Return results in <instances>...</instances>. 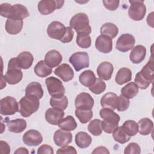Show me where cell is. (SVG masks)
Instances as JSON below:
<instances>
[{
  "label": "cell",
  "instance_id": "cell-32",
  "mask_svg": "<svg viewBox=\"0 0 154 154\" xmlns=\"http://www.w3.org/2000/svg\"><path fill=\"white\" fill-rule=\"evenodd\" d=\"M100 32L102 35H106L112 39L115 38L118 34L119 29L115 24L107 22L101 26Z\"/></svg>",
  "mask_w": 154,
  "mask_h": 154
},
{
  "label": "cell",
  "instance_id": "cell-52",
  "mask_svg": "<svg viewBox=\"0 0 154 154\" xmlns=\"http://www.w3.org/2000/svg\"><path fill=\"white\" fill-rule=\"evenodd\" d=\"M92 153H109V152L107 148L103 146H99L94 149V150L92 152Z\"/></svg>",
  "mask_w": 154,
  "mask_h": 154
},
{
  "label": "cell",
  "instance_id": "cell-34",
  "mask_svg": "<svg viewBox=\"0 0 154 154\" xmlns=\"http://www.w3.org/2000/svg\"><path fill=\"white\" fill-rule=\"evenodd\" d=\"M58 126L61 129L71 131H74L77 128V123L72 116H68L65 118L62 119Z\"/></svg>",
  "mask_w": 154,
  "mask_h": 154
},
{
  "label": "cell",
  "instance_id": "cell-15",
  "mask_svg": "<svg viewBox=\"0 0 154 154\" xmlns=\"http://www.w3.org/2000/svg\"><path fill=\"white\" fill-rule=\"evenodd\" d=\"M95 47L99 52L108 54L112 49V40L110 37L101 34L96 40Z\"/></svg>",
  "mask_w": 154,
  "mask_h": 154
},
{
  "label": "cell",
  "instance_id": "cell-21",
  "mask_svg": "<svg viewBox=\"0 0 154 154\" xmlns=\"http://www.w3.org/2000/svg\"><path fill=\"white\" fill-rule=\"evenodd\" d=\"M146 55V49L143 45H137L132 48L129 58L134 64H139L145 58Z\"/></svg>",
  "mask_w": 154,
  "mask_h": 154
},
{
  "label": "cell",
  "instance_id": "cell-53",
  "mask_svg": "<svg viewBox=\"0 0 154 154\" xmlns=\"http://www.w3.org/2000/svg\"><path fill=\"white\" fill-rule=\"evenodd\" d=\"M29 153L28 150L25 147H22L18 148L14 152V153Z\"/></svg>",
  "mask_w": 154,
  "mask_h": 154
},
{
  "label": "cell",
  "instance_id": "cell-16",
  "mask_svg": "<svg viewBox=\"0 0 154 154\" xmlns=\"http://www.w3.org/2000/svg\"><path fill=\"white\" fill-rule=\"evenodd\" d=\"M54 73L60 78L64 82H68L74 77V72L72 68L68 64L63 63L54 70Z\"/></svg>",
  "mask_w": 154,
  "mask_h": 154
},
{
  "label": "cell",
  "instance_id": "cell-51",
  "mask_svg": "<svg viewBox=\"0 0 154 154\" xmlns=\"http://www.w3.org/2000/svg\"><path fill=\"white\" fill-rule=\"evenodd\" d=\"M1 143V153H5V154H8L10 152V147L8 145V144L1 140L0 141Z\"/></svg>",
  "mask_w": 154,
  "mask_h": 154
},
{
  "label": "cell",
  "instance_id": "cell-4",
  "mask_svg": "<svg viewBox=\"0 0 154 154\" xmlns=\"http://www.w3.org/2000/svg\"><path fill=\"white\" fill-rule=\"evenodd\" d=\"M23 73L21 69L18 66L16 57L11 58L8 64L7 71L4 76L5 81L11 85L19 83L22 79Z\"/></svg>",
  "mask_w": 154,
  "mask_h": 154
},
{
  "label": "cell",
  "instance_id": "cell-17",
  "mask_svg": "<svg viewBox=\"0 0 154 154\" xmlns=\"http://www.w3.org/2000/svg\"><path fill=\"white\" fill-rule=\"evenodd\" d=\"M64 116L63 111L54 108H48L45 112V119L48 123L52 125H58Z\"/></svg>",
  "mask_w": 154,
  "mask_h": 154
},
{
  "label": "cell",
  "instance_id": "cell-23",
  "mask_svg": "<svg viewBox=\"0 0 154 154\" xmlns=\"http://www.w3.org/2000/svg\"><path fill=\"white\" fill-rule=\"evenodd\" d=\"M25 95L40 99L43 96V90L42 85L37 82H32L29 83L25 88Z\"/></svg>",
  "mask_w": 154,
  "mask_h": 154
},
{
  "label": "cell",
  "instance_id": "cell-33",
  "mask_svg": "<svg viewBox=\"0 0 154 154\" xmlns=\"http://www.w3.org/2000/svg\"><path fill=\"white\" fill-rule=\"evenodd\" d=\"M138 93V87L135 82L128 83L121 89L122 95L127 99H132Z\"/></svg>",
  "mask_w": 154,
  "mask_h": 154
},
{
  "label": "cell",
  "instance_id": "cell-38",
  "mask_svg": "<svg viewBox=\"0 0 154 154\" xmlns=\"http://www.w3.org/2000/svg\"><path fill=\"white\" fill-rule=\"evenodd\" d=\"M75 116L81 123L88 122L93 117V112L91 109H84L76 108Z\"/></svg>",
  "mask_w": 154,
  "mask_h": 154
},
{
  "label": "cell",
  "instance_id": "cell-44",
  "mask_svg": "<svg viewBox=\"0 0 154 154\" xmlns=\"http://www.w3.org/2000/svg\"><path fill=\"white\" fill-rule=\"evenodd\" d=\"M130 102L128 99L124 97L122 94L119 96V101L117 109L119 111H125L129 106Z\"/></svg>",
  "mask_w": 154,
  "mask_h": 154
},
{
  "label": "cell",
  "instance_id": "cell-36",
  "mask_svg": "<svg viewBox=\"0 0 154 154\" xmlns=\"http://www.w3.org/2000/svg\"><path fill=\"white\" fill-rule=\"evenodd\" d=\"M112 136L114 140L120 144L126 143L131 139V137L125 131L122 126H118L114 131Z\"/></svg>",
  "mask_w": 154,
  "mask_h": 154
},
{
  "label": "cell",
  "instance_id": "cell-11",
  "mask_svg": "<svg viewBox=\"0 0 154 154\" xmlns=\"http://www.w3.org/2000/svg\"><path fill=\"white\" fill-rule=\"evenodd\" d=\"M135 42V38L130 34L126 33L121 35L116 42V49L122 52H126L134 48Z\"/></svg>",
  "mask_w": 154,
  "mask_h": 154
},
{
  "label": "cell",
  "instance_id": "cell-19",
  "mask_svg": "<svg viewBox=\"0 0 154 154\" xmlns=\"http://www.w3.org/2000/svg\"><path fill=\"white\" fill-rule=\"evenodd\" d=\"M114 67L112 64L108 61L101 63L97 68V73L101 79L108 81L111 78Z\"/></svg>",
  "mask_w": 154,
  "mask_h": 154
},
{
  "label": "cell",
  "instance_id": "cell-35",
  "mask_svg": "<svg viewBox=\"0 0 154 154\" xmlns=\"http://www.w3.org/2000/svg\"><path fill=\"white\" fill-rule=\"evenodd\" d=\"M141 74L147 80L150 81L151 83L153 82V59L151 56L150 59L149 60L147 63L143 67L141 71Z\"/></svg>",
  "mask_w": 154,
  "mask_h": 154
},
{
  "label": "cell",
  "instance_id": "cell-25",
  "mask_svg": "<svg viewBox=\"0 0 154 154\" xmlns=\"http://www.w3.org/2000/svg\"><path fill=\"white\" fill-rule=\"evenodd\" d=\"M26 122L23 119H16L7 123L8 130L13 133H20L26 128Z\"/></svg>",
  "mask_w": 154,
  "mask_h": 154
},
{
  "label": "cell",
  "instance_id": "cell-39",
  "mask_svg": "<svg viewBox=\"0 0 154 154\" xmlns=\"http://www.w3.org/2000/svg\"><path fill=\"white\" fill-rule=\"evenodd\" d=\"M50 105L52 108L64 111L68 106L67 97L66 96L59 98L52 97L50 99Z\"/></svg>",
  "mask_w": 154,
  "mask_h": 154
},
{
  "label": "cell",
  "instance_id": "cell-40",
  "mask_svg": "<svg viewBox=\"0 0 154 154\" xmlns=\"http://www.w3.org/2000/svg\"><path fill=\"white\" fill-rule=\"evenodd\" d=\"M122 128L130 137L135 135L138 132V123L132 120L125 121L122 125Z\"/></svg>",
  "mask_w": 154,
  "mask_h": 154
},
{
  "label": "cell",
  "instance_id": "cell-43",
  "mask_svg": "<svg viewBox=\"0 0 154 154\" xmlns=\"http://www.w3.org/2000/svg\"><path fill=\"white\" fill-rule=\"evenodd\" d=\"M134 82L136 84V85L138 86V87L142 90L146 89L151 84L150 81H149V80L146 79L141 74V73L140 72H138L136 74L135 79H134Z\"/></svg>",
  "mask_w": 154,
  "mask_h": 154
},
{
  "label": "cell",
  "instance_id": "cell-13",
  "mask_svg": "<svg viewBox=\"0 0 154 154\" xmlns=\"http://www.w3.org/2000/svg\"><path fill=\"white\" fill-rule=\"evenodd\" d=\"M75 105L76 108L91 109L94 106V99L87 93H81L75 98Z\"/></svg>",
  "mask_w": 154,
  "mask_h": 154
},
{
  "label": "cell",
  "instance_id": "cell-12",
  "mask_svg": "<svg viewBox=\"0 0 154 154\" xmlns=\"http://www.w3.org/2000/svg\"><path fill=\"white\" fill-rule=\"evenodd\" d=\"M22 140L25 144L29 146H37L43 141V137L40 132L35 129H30L26 131L22 137Z\"/></svg>",
  "mask_w": 154,
  "mask_h": 154
},
{
  "label": "cell",
  "instance_id": "cell-28",
  "mask_svg": "<svg viewBox=\"0 0 154 154\" xmlns=\"http://www.w3.org/2000/svg\"><path fill=\"white\" fill-rule=\"evenodd\" d=\"M75 143L81 149H85L90 146L91 143V137L85 132H79L75 135Z\"/></svg>",
  "mask_w": 154,
  "mask_h": 154
},
{
  "label": "cell",
  "instance_id": "cell-47",
  "mask_svg": "<svg viewBox=\"0 0 154 154\" xmlns=\"http://www.w3.org/2000/svg\"><path fill=\"white\" fill-rule=\"evenodd\" d=\"M120 1L119 0H103L104 7L108 10L114 11L119 7Z\"/></svg>",
  "mask_w": 154,
  "mask_h": 154
},
{
  "label": "cell",
  "instance_id": "cell-9",
  "mask_svg": "<svg viewBox=\"0 0 154 154\" xmlns=\"http://www.w3.org/2000/svg\"><path fill=\"white\" fill-rule=\"evenodd\" d=\"M64 1L58 0H43L38 4V10L43 15H48L53 13L56 9L61 8Z\"/></svg>",
  "mask_w": 154,
  "mask_h": 154
},
{
  "label": "cell",
  "instance_id": "cell-45",
  "mask_svg": "<svg viewBox=\"0 0 154 154\" xmlns=\"http://www.w3.org/2000/svg\"><path fill=\"white\" fill-rule=\"evenodd\" d=\"M141 153V149L140 146L136 143H129L124 150L125 154H139Z\"/></svg>",
  "mask_w": 154,
  "mask_h": 154
},
{
  "label": "cell",
  "instance_id": "cell-30",
  "mask_svg": "<svg viewBox=\"0 0 154 154\" xmlns=\"http://www.w3.org/2000/svg\"><path fill=\"white\" fill-rule=\"evenodd\" d=\"M34 72L36 75L40 78H45L52 72V69L45 63V60H40L34 67Z\"/></svg>",
  "mask_w": 154,
  "mask_h": 154
},
{
  "label": "cell",
  "instance_id": "cell-24",
  "mask_svg": "<svg viewBox=\"0 0 154 154\" xmlns=\"http://www.w3.org/2000/svg\"><path fill=\"white\" fill-rule=\"evenodd\" d=\"M23 27V20L7 19L5 22V28L6 31L11 34L15 35L19 33Z\"/></svg>",
  "mask_w": 154,
  "mask_h": 154
},
{
  "label": "cell",
  "instance_id": "cell-3",
  "mask_svg": "<svg viewBox=\"0 0 154 154\" xmlns=\"http://www.w3.org/2000/svg\"><path fill=\"white\" fill-rule=\"evenodd\" d=\"M69 25L70 27L74 29L77 33L84 32L90 34L91 32L88 17L84 13H79L74 15L70 19Z\"/></svg>",
  "mask_w": 154,
  "mask_h": 154
},
{
  "label": "cell",
  "instance_id": "cell-42",
  "mask_svg": "<svg viewBox=\"0 0 154 154\" xmlns=\"http://www.w3.org/2000/svg\"><path fill=\"white\" fill-rule=\"evenodd\" d=\"M89 90L96 94H99L106 89V84L100 78H96L93 85L88 87Z\"/></svg>",
  "mask_w": 154,
  "mask_h": 154
},
{
  "label": "cell",
  "instance_id": "cell-10",
  "mask_svg": "<svg viewBox=\"0 0 154 154\" xmlns=\"http://www.w3.org/2000/svg\"><path fill=\"white\" fill-rule=\"evenodd\" d=\"M46 32L51 38L61 41L66 34V27L58 21H53L48 25Z\"/></svg>",
  "mask_w": 154,
  "mask_h": 154
},
{
  "label": "cell",
  "instance_id": "cell-26",
  "mask_svg": "<svg viewBox=\"0 0 154 154\" xmlns=\"http://www.w3.org/2000/svg\"><path fill=\"white\" fill-rule=\"evenodd\" d=\"M132 79V72L127 67H122L117 72L115 81L119 85H123L131 81Z\"/></svg>",
  "mask_w": 154,
  "mask_h": 154
},
{
  "label": "cell",
  "instance_id": "cell-20",
  "mask_svg": "<svg viewBox=\"0 0 154 154\" xmlns=\"http://www.w3.org/2000/svg\"><path fill=\"white\" fill-rule=\"evenodd\" d=\"M119 97L116 93H107L104 94L100 100V104L103 108L115 109L117 108Z\"/></svg>",
  "mask_w": 154,
  "mask_h": 154
},
{
  "label": "cell",
  "instance_id": "cell-31",
  "mask_svg": "<svg viewBox=\"0 0 154 154\" xmlns=\"http://www.w3.org/2000/svg\"><path fill=\"white\" fill-rule=\"evenodd\" d=\"M138 132L142 135L150 134L153 128V122L149 118H143L138 123Z\"/></svg>",
  "mask_w": 154,
  "mask_h": 154
},
{
  "label": "cell",
  "instance_id": "cell-1",
  "mask_svg": "<svg viewBox=\"0 0 154 154\" xmlns=\"http://www.w3.org/2000/svg\"><path fill=\"white\" fill-rule=\"evenodd\" d=\"M0 14L8 19L23 20L29 16V13L27 8L22 4L11 5L8 3H3L0 5Z\"/></svg>",
  "mask_w": 154,
  "mask_h": 154
},
{
  "label": "cell",
  "instance_id": "cell-29",
  "mask_svg": "<svg viewBox=\"0 0 154 154\" xmlns=\"http://www.w3.org/2000/svg\"><path fill=\"white\" fill-rule=\"evenodd\" d=\"M96 79L94 72L90 70H87L81 73L79 76L80 83L85 87H90L93 85Z\"/></svg>",
  "mask_w": 154,
  "mask_h": 154
},
{
  "label": "cell",
  "instance_id": "cell-7",
  "mask_svg": "<svg viewBox=\"0 0 154 154\" xmlns=\"http://www.w3.org/2000/svg\"><path fill=\"white\" fill-rule=\"evenodd\" d=\"M19 111V104L16 99L11 96H6L0 100V113L3 116L14 114Z\"/></svg>",
  "mask_w": 154,
  "mask_h": 154
},
{
  "label": "cell",
  "instance_id": "cell-2",
  "mask_svg": "<svg viewBox=\"0 0 154 154\" xmlns=\"http://www.w3.org/2000/svg\"><path fill=\"white\" fill-rule=\"evenodd\" d=\"M18 104V112H20L22 117H28L38 109L40 102L39 99L37 98L25 95L20 99Z\"/></svg>",
  "mask_w": 154,
  "mask_h": 154
},
{
  "label": "cell",
  "instance_id": "cell-14",
  "mask_svg": "<svg viewBox=\"0 0 154 154\" xmlns=\"http://www.w3.org/2000/svg\"><path fill=\"white\" fill-rule=\"evenodd\" d=\"M72 134L63 129H58L54 135V141L55 144L59 147H64L69 144L72 141Z\"/></svg>",
  "mask_w": 154,
  "mask_h": 154
},
{
  "label": "cell",
  "instance_id": "cell-27",
  "mask_svg": "<svg viewBox=\"0 0 154 154\" xmlns=\"http://www.w3.org/2000/svg\"><path fill=\"white\" fill-rule=\"evenodd\" d=\"M100 117L106 122L119 124L120 117L112 109L109 108H102L99 111Z\"/></svg>",
  "mask_w": 154,
  "mask_h": 154
},
{
  "label": "cell",
  "instance_id": "cell-8",
  "mask_svg": "<svg viewBox=\"0 0 154 154\" xmlns=\"http://www.w3.org/2000/svg\"><path fill=\"white\" fill-rule=\"evenodd\" d=\"M69 62L76 72L88 67L90 65L89 57L86 52H77L73 54L69 58Z\"/></svg>",
  "mask_w": 154,
  "mask_h": 154
},
{
  "label": "cell",
  "instance_id": "cell-41",
  "mask_svg": "<svg viewBox=\"0 0 154 154\" xmlns=\"http://www.w3.org/2000/svg\"><path fill=\"white\" fill-rule=\"evenodd\" d=\"M88 131L94 136H99L102 132V121L99 119H94L88 125Z\"/></svg>",
  "mask_w": 154,
  "mask_h": 154
},
{
  "label": "cell",
  "instance_id": "cell-18",
  "mask_svg": "<svg viewBox=\"0 0 154 154\" xmlns=\"http://www.w3.org/2000/svg\"><path fill=\"white\" fill-rule=\"evenodd\" d=\"M16 60L18 66L21 69H28L32 66L34 58L29 52L23 51L20 52L16 57Z\"/></svg>",
  "mask_w": 154,
  "mask_h": 154
},
{
  "label": "cell",
  "instance_id": "cell-49",
  "mask_svg": "<svg viewBox=\"0 0 154 154\" xmlns=\"http://www.w3.org/2000/svg\"><path fill=\"white\" fill-rule=\"evenodd\" d=\"M38 154H44V153H48V154H53L54 150L52 147L48 144H43L40 147H38L37 150Z\"/></svg>",
  "mask_w": 154,
  "mask_h": 154
},
{
  "label": "cell",
  "instance_id": "cell-6",
  "mask_svg": "<svg viewBox=\"0 0 154 154\" xmlns=\"http://www.w3.org/2000/svg\"><path fill=\"white\" fill-rule=\"evenodd\" d=\"M129 2L131 4L128 10L129 17L135 21L143 19L146 13V7L144 4V1L135 0Z\"/></svg>",
  "mask_w": 154,
  "mask_h": 154
},
{
  "label": "cell",
  "instance_id": "cell-5",
  "mask_svg": "<svg viewBox=\"0 0 154 154\" xmlns=\"http://www.w3.org/2000/svg\"><path fill=\"white\" fill-rule=\"evenodd\" d=\"M48 91L52 97L59 98L64 96L65 88L62 82L57 78L51 76L45 80Z\"/></svg>",
  "mask_w": 154,
  "mask_h": 154
},
{
  "label": "cell",
  "instance_id": "cell-48",
  "mask_svg": "<svg viewBox=\"0 0 154 154\" xmlns=\"http://www.w3.org/2000/svg\"><path fill=\"white\" fill-rule=\"evenodd\" d=\"M73 35H74V32H73V31L72 30V29L70 27L67 26L66 34H65L64 37L63 38V39L60 42H61L63 43H69L72 40V39L73 38Z\"/></svg>",
  "mask_w": 154,
  "mask_h": 154
},
{
  "label": "cell",
  "instance_id": "cell-22",
  "mask_svg": "<svg viewBox=\"0 0 154 154\" xmlns=\"http://www.w3.org/2000/svg\"><path fill=\"white\" fill-rule=\"evenodd\" d=\"M62 55L57 50H51L48 51L45 57V61L50 67L58 66L62 61Z\"/></svg>",
  "mask_w": 154,
  "mask_h": 154
},
{
  "label": "cell",
  "instance_id": "cell-46",
  "mask_svg": "<svg viewBox=\"0 0 154 154\" xmlns=\"http://www.w3.org/2000/svg\"><path fill=\"white\" fill-rule=\"evenodd\" d=\"M119 124L111 123L109 122H106L105 120H103L102 122V129L106 132V133H112L114 132V131L118 127Z\"/></svg>",
  "mask_w": 154,
  "mask_h": 154
},
{
  "label": "cell",
  "instance_id": "cell-50",
  "mask_svg": "<svg viewBox=\"0 0 154 154\" xmlns=\"http://www.w3.org/2000/svg\"><path fill=\"white\" fill-rule=\"evenodd\" d=\"M57 153H77V151L75 148L71 146H66L61 147V148L58 149Z\"/></svg>",
  "mask_w": 154,
  "mask_h": 154
},
{
  "label": "cell",
  "instance_id": "cell-37",
  "mask_svg": "<svg viewBox=\"0 0 154 154\" xmlns=\"http://www.w3.org/2000/svg\"><path fill=\"white\" fill-rule=\"evenodd\" d=\"M76 42L80 48H88L91 46V39L89 34L84 32H81L77 33Z\"/></svg>",
  "mask_w": 154,
  "mask_h": 154
}]
</instances>
